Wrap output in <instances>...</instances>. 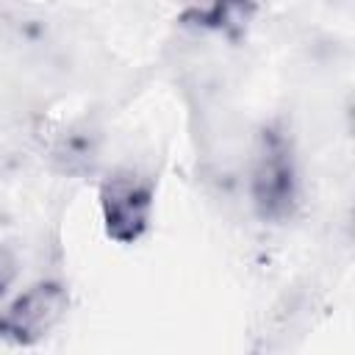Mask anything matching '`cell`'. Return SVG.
<instances>
[{"label":"cell","instance_id":"cell-3","mask_svg":"<svg viewBox=\"0 0 355 355\" xmlns=\"http://www.w3.org/2000/svg\"><path fill=\"white\" fill-rule=\"evenodd\" d=\"M100 208L105 230L119 244H133L144 236L153 211L150 183L133 172L111 175L100 189Z\"/></svg>","mask_w":355,"mask_h":355},{"label":"cell","instance_id":"cell-1","mask_svg":"<svg viewBox=\"0 0 355 355\" xmlns=\"http://www.w3.org/2000/svg\"><path fill=\"white\" fill-rule=\"evenodd\" d=\"M250 194L263 219H286L297 202V172L286 136L275 128L261 130L252 153Z\"/></svg>","mask_w":355,"mask_h":355},{"label":"cell","instance_id":"cell-4","mask_svg":"<svg viewBox=\"0 0 355 355\" xmlns=\"http://www.w3.org/2000/svg\"><path fill=\"white\" fill-rule=\"evenodd\" d=\"M14 275H17V261H14V255H11L6 247H0V297H3L6 288L11 286Z\"/></svg>","mask_w":355,"mask_h":355},{"label":"cell","instance_id":"cell-2","mask_svg":"<svg viewBox=\"0 0 355 355\" xmlns=\"http://www.w3.org/2000/svg\"><path fill=\"white\" fill-rule=\"evenodd\" d=\"M67 288L61 283H36L0 311V338L28 347L42 341L67 313Z\"/></svg>","mask_w":355,"mask_h":355}]
</instances>
